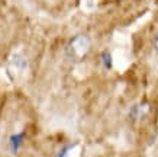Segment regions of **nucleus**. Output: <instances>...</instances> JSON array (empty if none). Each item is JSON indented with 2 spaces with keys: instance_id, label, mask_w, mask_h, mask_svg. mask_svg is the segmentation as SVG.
<instances>
[{
  "instance_id": "20e7f679",
  "label": "nucleus",
  "mask_w": 158,
  "mask_h": 157,
  "mask_svg": "<svg viewBox=\"0 0 158 157\" xmlns=\"http://www.w3.org/2000/svg\"><path fill=\"white\" fill-rule=\"evenodd\" d=\"M100 60H102V64L105 67L106 70H110L113 67V57H112V52L110 51H103L100 54Z\"/></svg>"
},
{
  "instance_id": "7ed1b4c3",
  "label": "nucleus",
  "mask_w": 158,
  "mask_h": 157,
  "mask_svg": "<svg viewBox=\"0 0 158 157\" xmlns=\"http://www.w3.org/2000/svg\"><path fill=\"white\" fill-rule=\"evenodd\" d=\"M23 140H25V131H20V133H18V134H12L9 138L10 151L18 153V150H19L22 143H23Z\"/></svg>"
},
{
  "instance_id": "f257e3e1",
  "label": "nucleus",
  "mask_w": 158,
  "mask_h": 157,
  "mask_svg": "<svg viewBox=\"0 0 158 157\" xmlns=\"http://www.w3.org/2000/svg\"><path fill=\"white\" fill-rule=\"evenodd\" d=\"M90 38L87 37V35H76L74 38L70 41L68 44V50L73 52V55H76V57H84L89 50H90Z\"/></svg>"
},
{
  "instance_id": "39448f33",
  "label": "nucleus",
  "mask_w": 158,
  "mask_h": 157,
  "mask_svg": "<svg viewBox=\"0 0 158 157\" xmlns=\"http://www.w3.org/2000/svg\"><path fill=\"white\" fill-rule=\"evenodd\" d=\"M12 61H13V66H16L18 68H25V67L28 66L26 58L23 55H20V54H15L13 57H12Z\"/></svg>"
},
{
  "instance_id": "423d86ee",
  "label": "nucleus",
  "mask_w": 158,
  "mask_h": 157,
  "mask_svg": "<svg viewBox=\"0 0 158 157\" xmlns=\"http://www.w3.org/2000/svg\"><path fill=\"white\" fill-rule=\"evenodd\" d=\"M74 146H76V144H67V146H64V147H62L61 150L57 153V156H55V157H67L68 153L71 151Z\"/></svg>"
},
{
  "instance_id": "f03ea898",
  "label": "nucleus",
  "mask_w": 158,
  "mask_h": 157,
  "mask_svg": "<svg viewBox=\"0 0 158 157\" xmlns=\"http://www.w3.org/2000/svg\"><path fill=\"white\" fill-rule=\"evenodd\" d=\"M148 111V103H135L129 109V119L131 121H138L142 118V115Z\"/></svg>"
},
{
  "instance_id": "0eeeda50",
  "label": "nucleus",
  "mask_w": 158,
  "mask_h": 157,
  "mask_svg": "<svg viewBox=\"0 0 158 157\" xmlns=\"http://www.w3.org/2000/svg\"><path fill=\"white\" fill-rule=\"evenodd\" d=\"M154 45H155V48L158 50V32H157V37H155V42H154Z\"/></svg>"
}]
</instances>
